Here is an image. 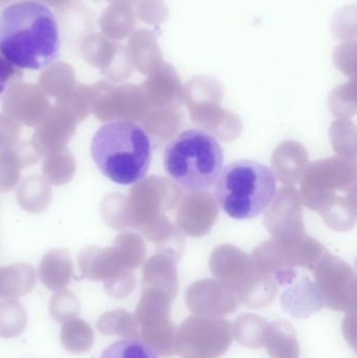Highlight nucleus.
Listing matches in <instances>:
<instances>
[{
  "label": "nucleus",
  "instance_id": "1",
  "mask_svg": "<svg viewBox=\"0 0 357 358\" xmlns=\"http://www.w3.org/2000/svg\"><path fill=\"white\" fill-rule=\"evenodd\" d=\"M58 23L37 1L10 4L0 12V52L18 69H41L59 56Z\"/></svg>",
  "mask_w": 357,
  "mask_h": 358
},
{
  "label": "nucleus",
  "instance_id": "2",
  "mask_svg": "<svg viewBox=\"0 0 357 358\" xmlns=\"http://www.w3.org/2000/svg\"><path fill=\"white\" fill-rule=\"evenodd\" d=\"M92 157L103 176L119 185H133L148 173L152 143L138 124L113 122L94 134Z\"/></svg>",
  "mask_w": 357,
  "mask_h": 358
},
{
  "label": "nucleus",
  "instance_id": "3",
  "mask_svg": "<svg viewBox=\"0 0 357 358\" xmlns=\"http://www.w3.org/2000/svg\"><path fill=\"white\" fill-rule=\"evenodd\" d=\"M224 161L217 138L203 129H189L176 136L163 157L166 173L188 192L211 189L224 169Z\"/></svg>",
  "mask_w": 357,
  "mask_h": 358
},
{
  "label": "nucleus",
  "instance_id": "4",
  "mask_svg": "<svg viewBox=\"0 0 357 358\" xmlns=\"http://www.w3.org/2000/svg\"><path fill=\"white\" fill-rule=\"evenodd\" d=\"M276 194V176L272 169L249 159L228 164L216 181L218 204L226 215L237 220L260 216Z\"/></svg>",
  "mask_w": 357,
  "mask_h": 358
},
{
  "label": "nucleus",
  "instance_id": "5",
  "mask_svg": "<svg viewBox=\"0 0 357 358\" xmlns=\"http://www.w3.org/2000/svg\"><path fill=\"white\" fill-rule=\"evenodd\" d=\"M81 52L86 62L100 69L109 79L123 80L130 73V54L127 48L103 34H89L81 42Z\"/></svg>",
  "mask_w": 357,
  "mask_h": 358
},
{
  "label": "nucleus",
  "instance_id": "6",
  "mask_svg": "<svg viewBox=\"0 0 357 358\" xmlns=\"http://www.w3.org/2000/svg\"><path fill=\"white\" fill-rule=\"evenodd\" d=\"M1 106L4 115L29 127H37L50 109V101L39 86L21 82L8 87Z\"/></svg>",
  "mask_w": 357,
  "mask_h": 358
},
{
  "label": "nucleus",
  "instance_id": "7",
  "mask_svg": "<svg viewBox=\"0 0 357 358\" xmlns=\"http://www.w3.org/2000/svg\"><path fill=\"white\" fill-rule=\"evenodd\" d=\"M77 124V119L69 111L54 105L37 126L31 146L40 157L59 152L66 148L75 134Z\"/></svg>",
  "mask_w": 357,
  "mask_h": 358
},
{
  "label": "nucleus",
  "instance_id": "8",
  "mask_svg": "<svg viewBox=\"0 0 357 358\" xmlns=\"http://www.w3.org/2000/svg\"><path fill=\"white\" fill-rule=\"evenodd\" d=\"M40 159L31 142L0 150V193L12 191L20 180L22 169L35 165Z\"/></svg>",
  "mask_w": 357,
  "mask_h": 358
},
{
  "label": "nucleus",
  "instance_id": "9",
  "mask_svg": "<svg viewBox=\"0 0 357 358\" xmlns=\"http://www.w3.org/2000/svg\"><path fill=\"white\" fill-rule=\"evenodd\" d=\"M73 271V263L69 252L65 250H52L40 263L39 278L48 289L60 292L68 285Z\"/></svg>",
  "mask_w": 357,
  "mask_h": 358
},
{
  "label": "nucleus",
  "instance_id": "10",
  "mask_svg": "<svg viewBox=\"0 0 357 358\" xmlns=\"http://www.w3.org/2000/svg\"><path fill=\"white\" fill-rule=\"evenodd\" d=\"M36 284L35 269L25 263L0 267V299L18 298L31 292Z\"/></svg>",
  "mask_w": 357,
  "mask_h": 358
},
{
  "label": "nucleus",
  "instance_id": "11",
  "mask_svg": "<svg viewBox=\"0 0 357 358\" xmlns=\"http://www.w3.org/2000/svg\"><path fill=\"white\" fill-rule=\"evenodd\" d=\"M103 35L111 40L125 39L133 33L136 16L129 3L115 2L109 6L100 19Z\"/></svg>",
  "mask_w": 357,
  "mask_h": 358
},
{
  "label": "nucleus",
  "instance_id": "12",
  "mask_svg": "<svg viewBox=\"0 0 357 358\" xmlns=\"http://www.w3.org/2000/svg\"><path fill=\"white\" fill-rule=\"evenodd\" d=\"M115 250L90 246L79 255L80 271L92 281H102L112 275L115 267Z\"/></svg>",
  "mask_w": 357,
  "mask_h": 358
},
{
  "label": "nucleus",
  "instance_id": "13",
  "mask_svg": "<svg viewBox=\"0 0 357 358\" xmlns=\"http://www.w3.org/2000/svg\"><path fill=\"white\" fill-rule=\"evenodd\" d=\"M50 183L42 176H29L19 185L17 201L19 206L31 214L43 212L52 201Z\"/></svg>",
  "mask_w": 357,
  "mask_h": 358
},
{
  "label": "nucleus",
  "instance_id": "14",
  "mask_svg": "<svg viewBox=\"0 0 357 358\" xmlns=\"http://www.w3.org/2000/svg\"><path fill=\"white\" fill-rule=\"evenodd\" d=\"M75 73L73 67L65 62H57L42 71L39 87L45 96L60 98L75 86Z\"/></svg>",
  "mask_w": 357,
  "mask_h": 358
},
{
  "label": "nucleus",
  "instance_id": "15",
  "mask_svg": "<svg viewBox=\"0 0 357 358\" xmlns=\"http://www.w3.org/2000/svg\"><path fill=\"white\" fill-rule=\"evenodd\" d=\"M75 157L66 148L48 155L42 164L44 178L57 187L71 181L75 176Z\"/></svg>",
  "mask_w": 357,
  "mask_h": 358
},
{
  "label": "nucleus",
  "instance_id": "16",
  "mask_svg": "<svg viewBox=\"0 0 357 358\" xmlns=\"http://www.w3.org/2000/svg\"><path fill=\"white\" fill-rule=\"evenodd\" d=\"M94 340L92 327L79 317H73L63 325L61 341L64 348L69 352H86L92 348Z\"/></svg>",
  "mask_w": 357,
  "mask_h": 358
},
{
  "label": "nucleus",
  "instance_id": "17",
  "mask_svg": "<svg viewBox=\"0 0 357 358\" xmlns=\"http://www.w3.org/2000/svg\"><path fill=\"white\" fill-rule=\"evenodd\" d=\"M56 106L69 111L78 123L83 121L92 111V86L75 84L71 92L57 99Z\"/></svg>",
  "mask_w": 357,
  "mask_h": 358
},
{
  "label": "nucleus",
  "instance_id": "18",
  "mask_svg": "<svg viewBox=\"0 0 357 358\" xmlns=\"http://www.w3.org/2000/svg\"><path fill=\"white\" fill-rule=\"evenodd\" d=\"M100 358H159L145 341L126 338L105 349Z\"/></svg>",
  "mask_w": 357,
  "mask_h": 358
},
{
  "label": "nucleus",
  "instance_id": "19",
  "mask_svg": "<svg viewBox=\"0 0 357 358\" xmlns=\"http://www.w3.org/2000/svg\"><path fill=\"white\" fill-rule=\"evenodd\" d=\"M50 310L56 321H68L79 313V303L71 292H59L50 300Z\"/></svg>",
  "mask_w": 357,
  "mask_h": 358
},
{
  "label": "nucleus",
  "instance_id": "20",
  "mask_svg": "<svg viewBox=\"0 0 357 358\" xmlns=\"http://www.w3.org/2000/svg\"><path fill=\"white\" fill-rule=\"evenodd\" d=\"M22 128L20 124L0 113V150L13 148L18 144Z\"/></svg>",
  "mask_w": 357,
  "mask_h": 358
},
{
  "label": "nucleus",
  "instance_id": "21",
  "mask_svg": "<svg viewBox=\"0 0 357 358\" xmlns=\"http://www.w3.org/2000/svg\"><path fill=\"white\" fill-rule=\"evenodd\" d=\"M23 73L13 65L0 52V94L8 87L19 83Z\"/></svg>",
  "mask_w": 357,
  "mask_h": 358
},
{
  "label": "nucleus",
  "instance_id": "22",
  "mask_svg": "<svg viewBox=\"0 0 357 358\" xmlns=\"http://www.w3.org/2000/svg\"><path fill=\"white\" fill-rule=\"evenodd\" d=\"M36 1L42 2L46 6H52V8H64L71 0H36Z\"/></svg>",
  "mask_w": 357,
  "mask_h": 358
},
{
  "label": "nucleus",
  "instance_id": "23",
  "mask_svg": "<svg viewBox=\"0 0 357 358\" xmlns=\"http://www.w3.org/2000/svg\"><path fill=\"white\" fill-rule=\"evenodd\" d=\"M107 1L110 2H125V3H132V2L136 1V0H107Z\"/></svg>",
  "mask_w": 357,
  "mask_h": 358
},
{
  "label": "nucleus",
  "instance_id": "24",
  "mask_svg": "<svg viewBox=\"0 0 357 358\" xmlns=\"http://www.w3.org/2000/svg\"><path fill=\"white\" fill-rule=\"evenodd\" d=\"M14 1V0H0V8L6 6V4L10 3V2Z\"/></svg>",
  "mask_w": 357,
  "mask_h": 358
}]
</instances>
